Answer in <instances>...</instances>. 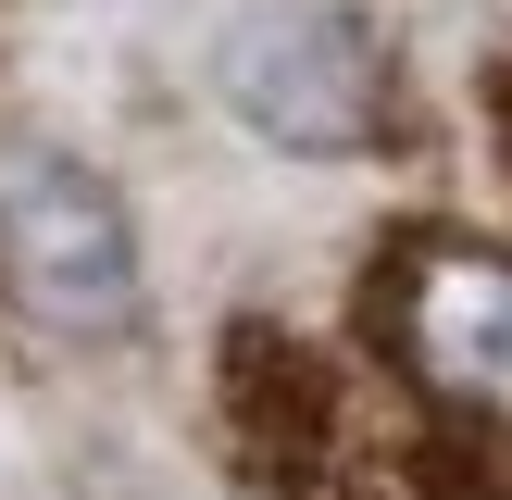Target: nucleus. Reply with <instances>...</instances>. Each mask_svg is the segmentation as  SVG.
Segmentation results:
<instances>
[{
	"mask_svg": "<svg viewBox=\"0 0 512 500\" xmlns=\"http://www.w3.org/2000/svg\"><path fill=\"white\" fill-rule=\"evenodd\" d=\"M350 325H363L375 375L413 400L425 438L512 463V238H488V225H400L363 263Z\"/></svg>",
	"mask_w": 512,
	"mask_h": 500,
	"instance_id": "obj_1",
	"label": "nucleus"
},
{
	"mask_svg": "<svg viewBox=\"0 0 512 500\" xmlns=\"http://www.w3.org/2000/svg\"><path fill=\"white\" fill-rule=\"evenodd\" d=\"M213 100L288 163H388L413 125L400 38L363 0H250L213 38Z\"/></svg>",
	"mask_w": 512,
	"mask_h": 500,
	"instance_id": "obj_2",
	"label": "nucleus"
},
{
	"mask_svg": "<svg viewBox=\"0 0 512 500\" xmlns=\"http://www.w3.org/2000/svg\"><path fill=\"white\" fill-rule=\"evenodd\" d=\"M0 313L63 350H125L150 325L138 213L63 138H0Z\"/></svg>",
	"mask_w": 512,
	"mask_h": 500,
	"instance_id": "obj_3",
	"label": "nucleus"
},
{
	"mask_svg": "<svg viewBox=\"0 0 512 500\" xmlns=\"http://www.w3.org/2000/svg\"><path fill=\"white\" fill-rule=\"evenodd\" d=\"M213 425L238 450V475L263 500H325L350 475V375L338 350H313L300 325L238 313L213 350Z\"/></svg>",
	"mask_w": 512,
	"mask_h": 500,
	"instance_id": "obj_4",
	"label": "nucleus"
},
{
	"mask_svg": "<svg viewBox=\"0 0 512 500\" xmlns=\"http://www.w3.org/2000/svg\"><path fill=\"white\" fill-rule=\"evenodd\" d=\"M500 138H512V100H500Z\"/></svg>",
	"mask_w": 512,
	"mask_h": 500,
	"instance_id": "obj_5",
	"label": "nucleus"
}]
</instances>
